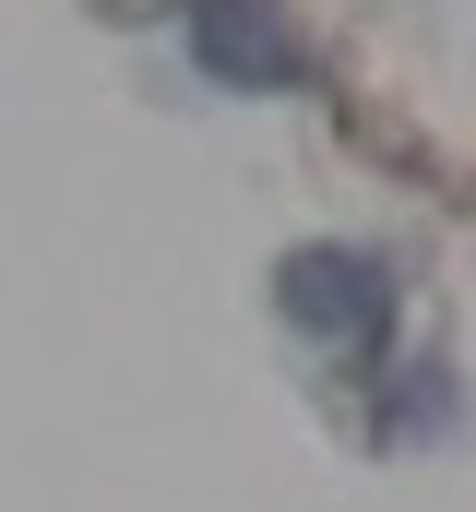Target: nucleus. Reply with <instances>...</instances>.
<instances>
[{"instance_id": "nucleus-1", "label": "nucleus", "mask_w": 476, "mask_h": 512, "mask_svg": "<svg viewBox=\"0 0 476 512\" xmlns=\"http://www.w3.org/2000/svg\"><path fill=\"white\" fill-rule=\"evenodd\" d=\"M274 310L310 346H369L393 322V262L369 251V239H298V251L274 262Z\"/></svg>"}, {"instance_id": "nucleus-2", "label": "nucleus", "mask_w": 476, "mask_h": 512, "mask_svg": "<svg viewBox=\"0 0 476 512\" xmlns=\"http://www.w3.org/2000/svg\"><path fill=\"white\" fill-rule=\"evenodd\" d=\"M179 36L227 96H298L310 84V36L286 24V0H179Z\"/></svg>"}]
</instances>
